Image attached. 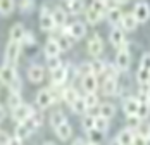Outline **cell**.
<instances>
[{
  "label": "cell",
  "instance_id": "cell-1",
  "mask_svg": "<svg viewBox=\"0 0 150 145\" xmlns=\"http://www.w3.org/2000/svg\"><path fill=\"white\" fill-rule=\"evenodd\" d=\"M35 114V111H33V107L28 105V104H23V105H19L17 109L12 111V119H14L17 124H23V123H26L31 116Z\"/></svg>",
  "mask_w": 150,
  "mask_h": 145
},
{
  "label": "cell",
  "instance_id": "cell-2",
  "mask_svg": "<svg viewBox=\"0 0 150 145\" xmlns=\"http://www.w3.org/2000/svg\"><path fill=\"white\" fill-rule=\"evenodd\" d=\"M19 52H21V43L17 42H9L7 48H5V64L14 66L19 59Z\"/></svg>",
  "mask_w": 150,
  "mask_h": 145
},
{
  "label": "cell",
  "instance_id": "cell-3",
  "mask_svg": "<svg viewBox=\"0 0 150 145\" xmlns=\"http://www.w3.org/2000/svg\"><path fill=\"white\" fill-rule=\"evenodd\" d=\"M19 76H17V71H16V66H11V64H4L0 68V80L5 83V85H11L12 81H16Z\"/></svg>",
  "mask_w": 150,
  "mask_h": 145
},
{
  "label": "cell",
  "instance_id": "cell-4",
  "mask_svg": "<svg viewBox=\"0 0 150 145\" xmlns=\"http://www.w3.org/2000/svg\"><path fill=\"white\" fill-rule=\"evenodd\" d=\"M54 102H55V97L52 95V92H50L48 88H43V90H40V92L36 93V104H38V107H42V109L50 107Z\"/></svg>",
  "mask_w": 150,
  "mask_h": 145
},
{
  "label": "cell",
  "instance_id": "cell-5",
  "mask_svg": "<svg viewBox=\"0 0 150 145\" xmlns=\"http://www.w3.org/2000/svg\"><path fill=\"white\" fill-rule=\"evenodd\" d=\"M133 16L136 17L138 23H147L149 17H150L149 4H145V2H138V4L135 5V9H133Z\"/></svg>",
  "mask_w": 150,
  "mask_h": 145
},
{
  "label": "cell",
  "instance_id": "cell-6",
  "mask_svg": "<svg viewBox=\"0 0 150 145\" xmlns=\"http://www.w3.org/2000/svg\"><path fill=\"white\" fill-rule=\"evenodd\" d=\"M129 64H131V55H129L128 48H121L119 52H117V55H116V66H117V69L119 71H128Z\"/></svg>",
  "mask_w": 150,
  "mask_h": 145
},
{
  "label": "cell",
  "instance_id": "cell-7",
  "mask_svg": "<svg viewBox=\"0 0 150 145\" xmlns=\"http://www.w3.org/2000/svg\"><path fill=\"white\" fill-rule=\"evenodd\" d=\"M102 52H104V42H102V38L98 35L91 36L90 42H88V54L93 55V57H98Z\"/></svg>",
  "mask_w": 150,
  "mask_h": 145
},
{
  "label": "cell",
  "instance_id": "cell-8",
  "mask_svg": "<svg viewBox=\"0 0 150 145\" xmlns=\"http://www.w3.org/2000/svg\"><path fill=\"white\" fill-rule=\"evenodd\" d=\"M40 28L43 31H52L55 28V23H54V17H52V12L47 11V7L42 9V16H40Z\"/></svg>",
  "mask_w": 150,
  "mask_h": 145
},
{
  "label": "cell",
  "instance_id": "cell-9",
  "mask_svg": "<svg viewBox=\"0 0 150 145\" xmlns=\"http://www.w3.org/2000/svg\"><path fill=\"white\" fill-rule=\"evenodd\" d=\"M86 35V26L81 23V21H76L73 24H69V38H74V40H79Z\"/></svg>",
  "mask_w": 150,
  "mask_h": 145
},
{
  "label": "cell",
  "instance_id": "cell-10",
  "mask_svg": "<svg viewBox=\"0 0 150 145\" xmlns=\"http://www.w3.org/2000/svg\"><path fill=\"white\" fill-rule=\"evenodd\" d=\"M81 85H83V90H85L86 93H95L97 88H98V80H97L95 74H90V76H85V78H83Z\"/></svg>",
  "mask_w": 150,
  "mask_h": 145
},
{
  "label": "cell",
  "instance_id": "cell-11",
  "mask_svg": "<svg viewBox=\"0 0 150 145\" xmlns=\"http://www.w3.org/2000/svg\"><path fill=\"white\" fill-rule=\"evenodd\" d=\"M43 52H45L47 59L48 57H59L60 47H59V43H57V40H55V38H50L45 43V50H43Z\"/></svg>",
  "mask_w": 150,
  "mask_h": 145
},
{
  "label": "cell",
  "instance_id": "cell-12",
  "mask_svg": "<svg viewBox=\"0 0 150 145\" xmlns=\"http://www.w3.org/2000/svg\"><path fill=\"white\" fill-rule=\"evenodd\" d=\"M67 80V68H59L55 71H52V85L54 87H60L64 81Z\"/></svg>",
  "mask_w": 150,
  "mask_h": 145
},
{
  "label": "cell",
  "instance_id": "cell-13",
  "mask_svg": "<svg viewBox=\"0 0 150 145\" xmlns=\"http://www.w3.org/2000/svg\"><path fill=\"white\" fill-rule=\"evenodd\" d=\"M116 140L119 142L121 145H133V140H135V133L129 130V128H124L117 133Z\"/></svg>",
  "mask_w": 150,
  "mask_h": 145
},
{
  "label": "cell",
  "instance_id": "cell-14",
  "mask_svg": "<svg viewBox=\"0 0 150 145\" xmlns=\"http://www.w3.org/2000/svg\"><path fill=\"white\" fill-rule=\"evenodd\" d=\"M24 35H26L24 26H23L21 23H16L14 26L11 28V42H17V43H21L23 38H24Z\"/></svg>",
  "mask_w": 150,
  "mask_h": 145
},
{
  "label": "cell",
  "instance_id": "cell-15",
  "mask_svg": "<svg viewBox=\"0 0 150 145\" xmlns=\"http://www.w3.org/2000/svg\"><path fill=\"white\" fill-rule=\"evenodd\" d=\"M28 78H30V81H33V83H40L45 78L43 68L42 66H31L30 69H28Z\"/></svg>",
  "mask_w": 150,
  "mask_h": 145
},
{
  "label": "cell",
  "instance_id": "cell-16",
  "mask_svg": "<svg viewBox=\"0 0 150 145\" xmlns=\"http://www.w3.org/2000/svg\"><path fill=\"white\" fill-rule=\"evenodd\" d=\"M52 17H54L55 26H60V28H64V26H66V21H67V12H66L62 7H55V9L52 11Z\"/></svg>",
  "mask_w": 150,
  "mask_h": 145
},
{
  "label": "cell",
  "instance_id": "cell-17",
  "mask_svg": "<svg viewBox=\"0 0 150 145\" xmlns=\"http://www.w3.org/2000/svg\"><path fill=\"white\" fill-rule=\"evenodd\" d=\"M121 26H122V29H126V31H133V29H136L138 21H136V17L133 16V12H126V14L122 16Z\"/></svg>",
  "mask_w": 150,
  "mask_h": 145
},
{
  "label": "cell",
  "instance_id": "cell-18",
  "mask_svg": "<svg viewBox=\"0 0 150 145\" xmlns=\"http://www.w3.org/2000/svg\"><path fill=\"white\" fill-rule=\"evenodd\" d=\"M138 105H140V100L138 99H126L124 104H122V109H124V112H126V116H136V111H138Z\"/></svg>",
  "mask_w": 150,
  "mask_h": 145
},
{
  "label": "cell",
  "instance_id": "cell-19",
  "mask_svg": "<svg viewBox=\"0 0 150 145\" xmlns=\"http://www.w3.org/2000/svg\"><path fill=\"white\" fill-rule=\"evenodd\" d=\"M109 40H110V43L114 45V47H117V48H122V45H124V33H122V29L116 28L110 31V36H109Z\"/></svg>",
  "mask_w": 150,
  "mask_h": 145
},
{
  "label": "cell",
  "instance_id": "cell-20",
  "mask_svg": "<svg viewBox=\"0 0 150 145\" xmlns=\"http://www.w3.org/2000/svg\"><path fill=\"white\" fill-rule=\"evenodd\" d=\"M42 121H43V116H42V112H35V114H33V116H31L30 119L24 123V124H26V126L30 128V131L33 133L35 130H38V128L42 126Z\"/></svg>",
  "mask_w": 150,
  "mask_h": 145
},
{
  "label": "cell",
  "instance_id": "cell-21",
  "mask_svg": "<svg viewBox=\"0 0 150 145\" xmlns=\"http://www.w3.org/2000/svg\"><path fill=\"white\" fill-rule=\"evenodd\" d=\"M102 92H104V95H114L117 92V80L105 78L104 83H102Z\"/></svg>",
  "mask_w": 150,
  "mask_h": 145
},
{
  "label": "cell",
  "instance_id": "cell-22",
  "mask_svg": "<svg viewBox=\"0 0 150 145\" xmlns=\"http://www.w3.org/2000/svg\"><path fill=\"white\" fill-rule=\"evenodd\" d=\"M136 116L140 117V121H142V119H147V117L150 116V104L147 102V99H145V97L140 100L138 111H136Z\"/></svg>",
  "mask_w": 150,
  "mask_h": 145
},
{
  "label": "cell",
  "instance_id": "cell-23",
  "mask_svg": "<svg viewBox=\"0 0 150 145\" xmlns=\"http://www.w3.org/2000/svg\"><path fill=\"white\" fill-rule=\"evenodd\" d=\"M64 123H67V119H66V114L62 112V111H55V112H52V116H50V124L57 130L59 126H62Z\"/></svg>",
  "mask_w": 150,
  "mask_h": 145
},
{
  "label": "cell",
  "instance_id": "cell-24",
  "mask_svg": "<svg viewBox=\"0 0 150 145\" xmlns=\"http://www.w3.org/2000/svg\"><path fill=\"white\" fill-rule=\"evenodd\" d=\"M62 99L67 102L69 105H73L78 99H79V95H78V90L76 88H73V87H69V88H66L64 92H62Z\"/></svg>",
  "mask_w": 150,
  "mask_h": 145
},
{
  "label": "cell",
  "instance_id": "cell-25",
  "mask_svg": "<svg viewBox=\"0 0 150 145\" xmlns=\"http://www.w3.org/2000/svg\"><path fill=\"white\" fill-rule=\"evenodd\" d=\"M122 16H124V12L121 11L119 7H114L112 11L107 12V17H109V23H110V24H121Z\"/></svg>",
  "mask_w": 150,
  "mask_h": 145
},
{
  "label": "cell",
  "instance_id": "cell-26",
  "mask_svg": "<svg viewBox=\"0 0 150 145\" xmlns=\"http://www.w3.org/2000/svg\"><path fill=\"white\" fill-rule=\"evenodd\" d=\"M116 114V107L112 105V104H109V102H105L100 105V109H98V116L105 117V119H110V117Z\"/></svg>",
  "mask_w": 150,
  "mask_h": 145
},
{
  "label": "cell",
  "instance_id": "cell-27",
  "mask_svg": "<svg viewBox=\"0 0 150 145\" xmlns=\"http://www.w3.org/2000/svg\"><path fill=\"white\" fill-rule=\"evenodd\" d=\"M55 133H57V136H59L60 140H69L71 135H73V128H71L69 123H64L62 126H59V128L55 130Z\"/></svg>",
  "mask_w": 150,
  "mask_h": 145
},
{
  "label": "cell",
  "instance_id": "cell-28",
  "mask_svg": "<svg viewBox=\"0 0 150 145\" xmlns=\"http://www.w3.org/2000/svg\"><path fill=\"white\" fill-rule=\"evenodd\" d=\"M66 5H67V12H71V14H79L81 11H85V4L79 0H71Z\"/></svg>",
  "mask_w": 150,
  "mask_h": 145
},
{
  "label": "cell",
  "instance_id": "cell-29",
  "mask_svg": "<svg viewBox=\"0 0 150 145\" xmlns=\"http://www.w3.org/2000/svg\"><path fill=\"white\" fill-rule=\"evenodd\" d=\"M31 135V131H30V128L23 123V124H17L16 126V133H14V136L16 138H19V140H26L28 136Z\"/></svg>",
  "mask_w": 150,
  "mask_h": 145
},
{
  "label": "cell",
  "instance_id": "cell-30",
  "mask_svg": "<svg viewBox=\"0 0 150 145\" xmlns=\"http://www.w3.org/2000/svg\"><path fill=\"white\" fill-rule=\"evenodd\" d=\"M14 2L12 0H0V14L2 16H9L14 11Z\"/></svg>",
  "mask_w": 150,
  "mask_h": 145
},
{
  "label": "cell",
  "instance_id": "cell-31",
  "mask_svg": "<svg viewBox=\"0 0 150 145\" xmlns=\"http://www.w3.org/2000/svg\"><path fill=\"white\" fill-rule=\"evenodd\" d=\"M71 109H73V112H76V114H85L88 109H86V104H85V99L83 97H79L78 100L71 105Z\"/></svg>",
  "mask_w": 150,
  "mask_h": 145
},
{
  "label": "cell",
  "instance_id": "cell-32",
  "mask_svg": "<svg viewBox=\"0 0 150 145\" xmlns=\"http://www.w3.org/2000/svg\"><path fill=\"white\" fill-rule=\"evenodd\" d=\"M136 78H138V83H140V85H150V71L149 69H142V68H138V74H136Z\"/></svg>",
  "mask_w": 150,
  "mask_h": 145
},
{
  "label": "cell",
  "instance_id": "cell-33",
  "mask_svg": "<svg viewBox=\"0 0 150 145\" xmlns=\"http://www.w3.org/2000/svg\"><path fill=\"white\" fill-rule=\"evenodd\" d=\"M105 64L104 60H100V59H95L93 62H91V69H93V74L95 76H98V74H104L105 72Z\"/></svg>",
  "mask_w": 150,
  "mask_h": 145
},
{
  "label": "cell",
  "instance_id": "cell-34",
  "mask_svg": "<svg viewBox=\"0 0 150 145\" xmlns=\"http://www.w3.org/2000/svg\"><path fill=\"white\" fill-rule=\"evenodd\" d=\"M119 69H117V66H116V64H114V66H112V64H107V66H105V78H109V80H117V74H119Z\"/></svg>",
  "mask_w": 150,
  "mask_h": 145
},
{
  "label": "cell",
  "instance_id": "cell-35",
  "mask_svg": "<svg viewBox=\"0 0 150 145\" xmlns=\"http://www.w3.org/2000/svg\"><path fill=\"white\" fill-rule=\"evenodd\" d=\"M107 128H109V119H105L102 116H95V130L105 133Z\"/></svg>",
  "mask_w": 150,
  "mask_h": 145
},
{
  "label": "cell",
  "instance_id": "cell-36",
  "mask_svg": "<svg viewBox=\"0 0 150 145\" xmlns=\"http://www.w3.org/2000/svg\"><path fill=\"white\" fill-rule=\"evenodd\" d=\"M88 133V140H90V144H98L100 140H104V135L105 133H102V131H98V130H90V131H86Z\"/></svg>",
  "mask_w": 150,
  "mask_h": 145
},
{
  "label": "cell",
  "instance_id": "cell-37",
  "mask_svg": "<svg viewBox=\"0 0 150 145\" xmlns=\"http://www.w3.org/2000/svg\"><path fill=\"white\" fill-rule=\"evenodd\" d=\"M7 102H9V107H11L12 111L17 109L19 105H23V100H21V95H19V93H11Z\"/></svg>",
  "mask_w": 150,
  "mask_h": 145
},
{
  "label": "cell",
  "instance_id": "cell-38",
  "mask_svg": "<svg viewBox=\"0 0 150 145\" xmlns=\"http://www.w3.org/2000/svg\"><path fill=\"white\" fill-rule=\"evenodd\" d=\"M78 74H81L83 78H85V76H90V74H93L91 62H83V64H79V66H78Z\"/></svg>",
  "mask_w": 150,
  "mask_h": 145
},
{
  "label": "cell",
  "instance_id": "cell-39",
  "mask_svg": "<svg viewBox=\"0 0 150 145\" xmlns=\"http://www.w3.org/2000/svg\"><path fill=\"white\" fill-rule=\"evenodd\" d=\"M100 19H102V16L98 14V12H95V11H93V9H90V7L86 9V21H88L90 24H97Z\"/></svg>",
  "mask_w": 150,
  "mask_h": 145
},
{
  "label": "cell",
  "instance_id": "cell-40",
  "mask_svg": "<svg viewBox=\"0 0 150 145\" xmlns=\"http://www.w3.org/2000/svg\"><path fill=\"white\" fill-rule=\"evenodd\" d=\"M57 43H59V47H60V52L62 50H69L71 48V38L69 36H66V35H60L59 38H57Z\"/></svg>",
  "mask_w": 150,
  "mask_h": 145
},
{
  "label": "cell",
  "instance_id": "cell-41",
  "mask_svg": "<svg viewBox=\"0 0 150 145\" xmlns=\"http://www.w3.org/2000/svg\"><path fill=\"white\" fill-rule=\"evenodd\" d=\"M83 99H85V104H86V109H91V107H95V105L98 104V97H97V93H86Z\"/></svg>",
  "mask_w": 150,
  "mask_h": 145
},
{
  "label": "cell",
  "instance_id": "cell-42",
  "mask_svg": "<svg viewBox=\"0 0 150 145\" xmlns=\"http://www.w3.org/2000/svg\"><path fill=\"white\" fill-rule=\"evenodd\" d=\"M47 68H48L50 71H55V69L62 68L60 57H48V59H47Z\"/></svg>",
  "mask_w": 150,
  "mask_h": 145
},
{
  "label": "cell",
  "instance_id": "cell-43",
  "mask_svg": "<svg viewBox=\"0 0 150 145\" xmlns=\"http://www.w3.org/2000/svg\"><path fill=\"white\" fill-rule=\"evenodd\" d=\"M83 128L86 131H90L95 128V116H90V114H85L83 117Z\"/></svg>",
  "mask_w": 150,
  "mask_h": 145
},
{
  "label": "cell",
  "instance_id": "cell-44",
  "mask_svg": "<svg viewBox=\"0 0 150 145\" xmlns=\"http://www.w3.org/2000/svg\"><path fill=\"white\" fill-rule=\"evenodd\" d=\"M128 126L133 131V128H140V117L138 116H129L128 117Z\"/></svg>",
  "mask_w": 150,
  "mask_h": 145
},
{
  "label": "cell",
  "instance_id": "cell-45",
  "mask_svg": "<svg viewBox=\"0 0 150 145\" xmlns=\"http://www.w3.org/2000/svg\"><path fill=\"white\" fill-rule=\"evenodd\" d=\"M133 145H149V138H147V136H143L142 133H138V135H135Z\"/></svg>",
  "mask_w": 150,
  "mask_h": 145
},
{
  "label": "cell",
  "instance_id": "cell-46",
  "mask_svg": "<svg viewBox=\"0 0 150 145\" xmlns=\"http://www.w3.org/2000/svg\"><path fill=\"white\" fill-rule=\"evenodd\" d=\"M9 88H11V93H19V92H21V88H23V85H21V80L17 78L16 81H12V83L9 85Z\"/></svg>",
  "mask_w": 150,
  "mask_h": 145
},
{
  "label": "cell",
  "instance_id": "cell-47",
  "mask_svg": "<svg viewBox=\"0 0 150 145\" xmlns=\"http://www.w3.org/2000/svg\"><path fill=\"white\" fill-rule=\"evenodd\" d=\"M140 68H142V69H149L150 71V54H145V55L142 57V60H140Z\"/></svg>",
  "mask_w": 150,
  "mask_h": 145
},
{
  "label": "cell",
  "instance_id": "cell-48",
  "mask_svg": "<svg viewBox=\"0 0 150 145\" xmlns=\"http://www.w3.org/2000/svg\"><path fill=\"white\" fill-rule=\"evenodd\" d=\"M11 135L7 131H0V145H9L11 144Z\"/></svg>",
  "mask_w": 150,
  "mask_h": 145
},
{
  "label": "cell",
  "instance_id": "cell-49",
  "mask_svg": "<svg viewBox=\"0 0 150 145\" xmlns=\"http://www.w3.org/2000/svg\"><path fill=\"white\" fill-rule=\"evenodd\" d=\"M21 43H24V45H33L35 43V36H33V33H28V31H26V35H24V38H23Z\"/></svg>",
  "mask_w": 150,
  "mask_h": 145
},
{
  "label": "cell",
  "instance_id": "cell-50",
  "mask_svg": "<svg viewBox=\"0 0 150 145\" xmlns=\"http://www.w3.org/2000/svg\"><path fill=\"white\" fill-rule=\"evenodd\" d=\"M33 7H35L33 2H21V9H23V11H31Z\"/></svg>",
  "mask_w": 150,
  "mask_h": 145
},
{
  "label": "cell",
  "instance_id": "cell-51",
  "mask_svg": "<svg viewBox=\"0 0 150 145\" xmlns=\"http://www.w3.org/2000/svg\"><path fill=\"white\" fill-rule=\"evenodd\" d=\"M71 145H88V144H86V140H83V138H76V140H73Z\"/></svg>",
  "mask_w": 150,
  "mask_h": 145
},
{
  "label": "cell",
  "instance_id": "cell-52",
  "mask_svg": "<svg viewBox=\"0 0 150 145\" xmlns=\"http://www.w3.org/2000/svg\"><path fill=\"white\" fill-rule=\"evenodd\" d=\"M9 145H23V140H19V138H16V136H14V138L11 140V144H9Z\"/></svg>",
  "mask_w": 150,
  "mask_h": 145
},
{
  "label": "cell",
  "instance_id": "cell-53",
  "mask_svg": "<svg viewBox=\"0 0 150 145\" xmlns=\"http://www.w3.org/2000/svg\"><path fill=\"white\" fill-rule=\"evenodd\" d=\"M145 99H147V102L150 104V87L147 88V90H145Z\"/></svg>",
  "mask_w": 150,
  "mask_h": 145
},
{
  "label": "cell",
  "instance_id": "cell-54",
  "mask_svg": "<svg viewBox=\"0 0 150 145\" xmlns=\"http://www.w3.org/2000/svg\"><path fill=\"white\" fill-rule=\"evenodd\" d=\"M4 117H5V109H4V107L0 105V121H2Z\"/></svg>",
  "mask_w": 150,
  "mask_h": 145
},
{
  "label": "cell",
  "instance_id": "cell-55",
  "mask_svg": "<svg viewBox=\"0 0 150 145\" xmlns=\"http://www.w3.org/2000/svg\"><path fill=\"white\" fill-rule=\"evenodd\" d=\"M110 145H121V144L117 142V140H112V144H110Z\"/></svg>",
  "mask_w": 150,
  "mask_h": 145
},
{
  "label": "cell",
  "instance_id": "cell-56",
  "mask_svg": "<svg viewBox=\"0 0 150 145\" xmlns=\"http://www.w3.org/2000/svg\"><path fill=\"white\" fill-rule=\"evenodd\" d=\"M43 145H55L54 142H47V144H43Z\"/></svg>",
  "mask_w": 150,
  "mask_h": 145
},
{
  "label": "cell",
  "instance_id": "cell-57",
  "mask_svg": "<svg viewBox=\"0 0 150 145\" xmlns=\"http://www.w3.org/2000/svg\"><path fill=\"white\" fill-rule=\"evenodd\" d=\"M88 145H98V144H88Z\"/></svg>",
  "mask_w": 150,
  "mask_h": 145
}]
</instances>
